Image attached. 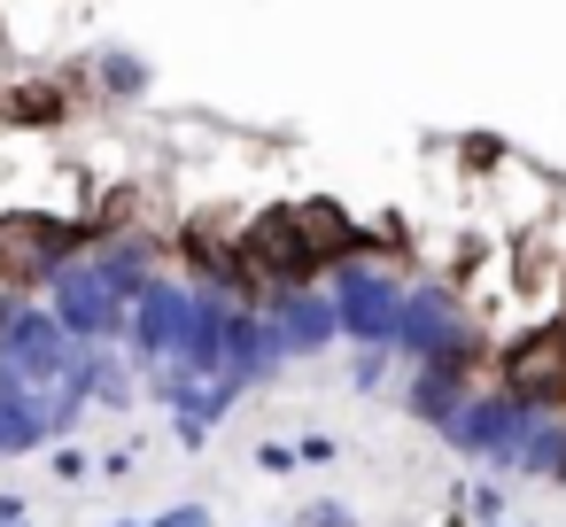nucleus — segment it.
Wrapping results in <instances>:
<instances>
[{"instance_id":"obj_1","label":"nucleus","mask_w":566,"mask_h":527,"mask_svg":"<svg viewBox=\"0 0 566 527\" xmlns=\"http://www.w3.org/2000/svg\"><path fill=\"white\" fill-rule=\"evenodd\" d=\"M94 218L78 210H55V202H9L0 210V287L17 295H40L63 264H78L94 249Z\"/></svg>"},{"instance_id":"obj_2","label":"nucleus","mask_w":566,"mask_h":527,"mask_svg":"<svg viewBox=\"0 0 566 527\" xmlns=\"http://www.w3.org/2000/svg\"><path fill=\"white\" fill-rule=\"evenodd\" d=\"M458 349H481L489 357V334H481V310L458 280L427 272L403 287V326H396V357L403 365H427V357H458Z\"/></svg>"},{"instance_id":"obj_3","label":"nucleus","mask_w":566,"mask_h":527,"mask_svg":"<svg viewBox=\"0 0 566 527\" xmlns=\"http://www.w3.org/2000/svg\"><path fill=\"white\" fill-rule=\"evenodd\" d=\"M334 310H342V341L357 349H396V326H403V272L380 264V256H349L334 280Z\"/></svg>"},{"instance_id":"obj_4","label":"nucleus","mask_w":566,"mask_h":527,"mask_svg":"<svg viewBox=\"0 0 566 527\" xmlns=\"http://www.w3.org/2000/svg\"><path fill=\"white\" fill-rule=\"evenodd\" d=\"M489 380L512 388V396L535 403V411H566V318L520 326V334L489 357Z\"/></svg>"},{"instance_id":"obj_5","label":"nucleus","mask_w":566,"mask_h":527,"mask_svg":"<svg viewBox=\"0 0 566 527\" xmlns=\"http://www.w3.org/2000/svg\"><path fill=\"white\" fill-rule=\"evenodd\" d=\"M40 303L63 318V334H71V341H86V349H109V341H117V349H125L133 303H125V295H117V287H109L86 256H78V264H63V272L40 287Z\"/></svg>"},{"instance_id":"obj_6","label":"nucleus","mask_w":566,"mask_h":527,"mask_svg":"<svg viewBox=\"0 0 566 527\" xmlns=\"http://www.w3.org/2000/svg\"><path fill=\"white\" fill-rule=\"evenodd\" d=\"M535 419H543L535 403H520L512 388L481 380V388L465 396V411H458V419L442 426V450H458V457H481V465L512 473V450H520V434H527Z\"/></svg>"},{"instance_id":"obj_7","label":"nucleus","mask_w":566,"mask_h":527,"mask_svg":"<svg viewBox=\"0 0 566 527\" xmlns=\"http://www.w3.org/2000/svg\"><path fill=\"white\" fill-rule=\"evenodd\" d=\"M256 310H264V326H272V341H280L287 365L295 357H326L342 341V310H334V287L326 280H311V287H264Z\"/></svg>"},{"instance_id":"obj_8","label":"nucleus","mask_w":566,"mask_h":527,"mask_svg":"<svg viewBox=\"0 0 566 527\" xmlns=\"http://www.w3.org/2000/svg\"><path fill=\"white\" fill-rule=\"evenodd\" d=\"M489 380V357L481 349H458V357H427V365H411V388H403V403H411V419H427L434 434L465 411V396Z\"/></svg>"},{"instance_id":"obj_9","label":"nucleus","mask_w":566,"mask_h":527,"mask_svg":"<svg viewBox=\"0 0 566 527\" xmlns=\"http://www.w3.org/2000/svg\"><path fill=\"white\" fill-rule=\"evenodd\" d=\"M78 117V86L63 71H17L0 86V133H63Z\"/></svg>"},{"instance_id":"obj_10","label":"nucleus","mask_w":566,"mask_h":527,"mask_svg":"<svg viewBox=\"0 0 566 527\" xmlns=\"http://www.w3.org/2000/svg\"><path fill=\"white\" fill-rule=\"evenodd\" d=\"M86 94H102L109 109H133V102L156 94V71H148V55H133V48H94V55H86Z\"/></svg>"},{"instance_id":"obj_11","label":"nucleus","mask_w":566,"mask_h":527,"mask_svg":"<svg viewBox=\"0 0 566 527\" xmlns=\"http://www.w3.org/2000/svg\"><path fill=\"white\" fill-rule=\"evenodd\" d=\"M78 388H86L94 411H125V403L140 396V365L117 357V341H109V349H86V357H78Z\"/></svg>"},{"instance_id":"obj_12","label":"nucleus","mask_w":566,"mask_h":527,"mask_svg":"<svg viewBox=\"0 0 566 527\" xmlns=\"http://www.w3.org/2000/svg\"><path fill=\"white\" fill-rule=\"evenodd\" d=\"M512 473H520V481H566V411H543V419L520 434Z\"/></svg>"},{"instance_id":"obj_13","label":"nucleus","mask_w":566,"mask_h":527,"mask_svg":"<svg viewBox=\"0 0 566 527\" xmlns=\"http://www.w3.org/2000/svg\"><path fill=\"white\" fill-rule=\"evenodd\" d=\"M450 512L473 519V527H504V512H512L504 473H489V481H458V488H450Z\"/></svg>"},{"instance_id":"obj_14","label":"nucleus","mask_w":566,"mask_h":527,"mask_svg":"<svg viewBox=\"0 0 566 527\" xmlns=\"http://www.w3.org/2000/svg\"><path fill=\"white\" fill-rule=\"evenodd\" d=\"M388 365H396V349H357V365H349V388H357V396H373V388L388 380Z\"/></svg>"},{"instance_id":"obj_15","label":"nucleus","mask_w":566,"mask_h":527,"mask_svg":"<svg viewBox=\"0 0 566 527\" xmlns=\"http://www.w3.org/2000/svg\"><path fill=\"white\" fill-rule=\"evenodd\" d=\"M295 527H365V519H357V512H349V504H342V496H311V504H303V519H295Z\"/></svg>"},{"instance_id":"obj_16","label":"nucleus","mask_w":566,"mask_h":527,"mask_svg":"<svg viewBox=\"0 0 566 527\" xmlns=\"http://www.w3.org/2000/svg\"><path fill=\"white\" fill-rule=\"evenodd\" d=\"M24 450H40V434H32L24 419H9V411H0V457H24Z\"/></svg>"},{"instance_id":"obj_17","label":"nucleus","mask_w":566,"mask_h":527,"mask_svg":"<svg viewBox=\"0 0 566 527\" xmlns=\"http://www.w3.org/2000/svg\"><path fill=\"white\" fill-rule=\"evenodd\" d=\"M295 465H303L295 442H264V450H256V473H295Z\"/></svg>"},{"instance_id":"obj_18","label":"nucleus","mask_w":566,"mask_h":527,"mask_svg":"<svg viewBox=\"0 0 566 527\" xmlns=\"http://www.w3.org/2000/svg\"><path fill=\"white\" fill-rule=\"evenodd\" d=\"M48 465H55V481H86V465H94V457H86V450H71V442H55V457H48Z\"/></svg>"},{"instance_id":"obj_19","label":"nucleus","mask_w":566,"mask_h":527,"mask_svg":"<svg viewBox=\"0 0 566 527\" xmlns=\"http://www.w3.org/2000/svg\"><path fill=\"white\" fill-rule=\"evenodd\" d=\"M295 450H303V465H334V457H342V442H334V434H303Z\"/></svg>"},{"instance_id":"obj_20","label":"nucleus","mask_w":566,"mask_h":527,"mask_svg":"<svg viewBox=\"0 0 566 527\" xmlns=\"http://www.w3.org/2000/svg\"><path fill=\"white\" fill-rule=\"evenodd\" d=\"M156 527H210V504H171L156 512Z\"/></svg>"},{"instance_id":"obj_21","label":"nucleus","mask_w":566,"mask_h":527,"mask_svg":"<svg viewBox=\"0 0 566 527\" xmlns=\"http://www.w3.org/2000/svg\"><path fill=\"white\" fill-rule=\"evenodd\" d=\"M0 527H24V496L17 488H0Z\"/></svg>"},{"instance_id":"obj_22","label":"nucleus","mask_w":566,"mask_h":527,"mask_svg":"<svg viewBox=\"0 0 566 527\" xmlns=\"http://www.w3.org/2000/svg\"><path fill=\"white\" fill-rule=\"evenodd\" d=\"M117 527H156V519H117Z\"/></svg>"},{"instance_id":"obj_23","label":"nucleus","mask_w":566,"mask_h":527,"mask_svg":"<svg viewBox=\"0 0 566 527\" xmlns=\"http://www.w3.org/2000/svg\"><path fill=\"white\" fill-rule=\"evenodd\" d=\"M504 527H520V519H504Z\"/></svg>"}]
</instances>
